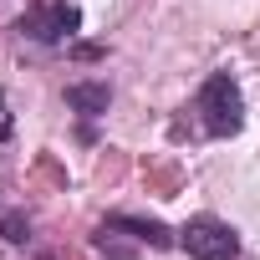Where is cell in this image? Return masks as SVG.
Wrapping results in <instances>:
<instances>
[{
  "mask_svg": "<svg viewBox=\"0 0 260 260\" xmlns=\"http://www.w3.org/2000/svg\"><path fill=\"white\" fill-rule=\"evenodd\" d=\"M199 117H204V133H214V138L240 133V122H245V102H240V87H235L224 72H214V77L199 87Z\"/></svg>",
  "mask_w": 260,
  "mask_h": 260,
  "instance_id": "1",
  "label": "cell"
},
{
  "mask_svg": "<svg viewBox=\"0 0 260 260\" xmlns=\"http://www.w3.org/2000/svg\"><path fill=\"white\" fill-rule=\"evenodd\" d=\"M16 31L21 36H31V41H72L77 31H82V11L72 6V0H36V6L16 21Z\"/></svg>",
  "mask_w": 260,
  "mask_h": 260,
  "instance_id": "2",
  "label": "cell"
},
{
  "mask_svg": "<svg viewBox=\"0 0 260 260\" xmlns=\"http://www.w3.org/2000/svg\"><path fill=\"white\" fill-rule=\"evenodd\" d=\"M179 245H184L194 260H235V250H240V235H235L224 219H214V214H199V219H189V224L179 230Z\"/></svg>",
  "mask_w": 260,
  "mask_h": 260,
  "instance_id": "3",
  "label": "cell"
},
{
  "mask_svg": "<svg viewBox=\"0 0 260 260\" xmlns=\"http://www.w3.org/2000/svg\"><path fill=\"white\" fill-rule=\"evenodd\" d=\"M67 107L82 112V117H102L112 107V87L107 82H72L67 87Z\"/></svg>",
  "mask_w": 260,
  "mask_h": 260,
  "instance_id": "4",
  "label": "cell"
},
{
  "mask_svg": "<svg viewBox=\"0 0 260 260\" xmlns=\"http://www.w3.org/2000/svg\"><path fill=\"white\" fill-rule=\"evenodd\" d=\"M102 224L127 230L133 240H143V245H153V250H169V245H174V235H169L158 219H143V214H112V219H102Z\"/></svg>",
  "mask_w": 260,
  "mask_h": 260,
  "instance_id": "5",
  "label": "cell"
},
{
  "mask_svg": "<svg viewBox=\"0 0 260 260\" xmlns=\"http://www.w3.org/2000/svg\"><path fill=\"white\" fill-rule=\"evenodd\" d=\"M0 235H6L11 245H26V240H31V219H26V214H6V224H0Z\"/></svg>",
  "mask_w": 260,
  "mask_h": 260,
  "instance_id": "6",
  "label": "cell"
}]
</instances>
